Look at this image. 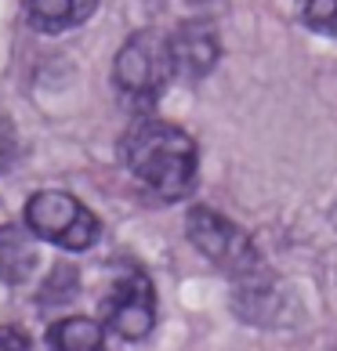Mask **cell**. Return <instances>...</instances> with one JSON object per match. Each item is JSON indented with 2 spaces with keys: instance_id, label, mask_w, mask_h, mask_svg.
Segmentation results:
<instances>
[{
  "instance_id": "1",
  "label": "cell",
  "mask_w": 337,
  "mask_h": 351,
  "mask_svg": "<svg viewBox=\"0 0 337 351\" xmlns=\"http://www.w3.org/2000/svg\"><path fill=\"white\" fill-rule=\"evenodd\" d=\"M120 163L141 189L174 203L185 199L196 185L200 152L181 127L167 120H138L120 138Z\"/></svg>"
},
{
  "instance_id": "9",
  "label": "cell",
  "mask_w": 337,
  "mask_h": 351,
  "mask_svg": "<svg viewBox=\"0 0 337 351\" xmlns=\"http://www.w3.org/2000/svg\"><path fill=\"white\" fill-rule=\"evenodd\" d=\"M51 351H106V326L87 315H66L47 330Z\"/></svg>"
},
{
  "instance_id": "3",
  "label": "cell",
  "mask_w": 337,
  "mask_h": 351,
  "mask_svg": "<svg viewBox=\"0 0 337 351\" xmlns=\"http://www.w3.org/2000/svg\"><path fill=\"white\" fill-rule=\"evenodd\" d=\"M185 236L207 261L214 268H222L225 276H232L236 282L254 279L265 271L254 239L236 225V221H229L225 214L211 210V206H192L185 214Z\"/></svg>"
},
{
  "instance_id": "5",
  "label": "cell",
  "mask_w": 337,
  "mask_h": 351,
  "mask_svg": "<svg viewBox=\"0 0 337 351\" xmlns=\"http://www.w3.org/2000/svg\"><path fill=\"white\" fill-rule=\"evenodd\" d=\"M102 319L124 341L131 344L146 341L152 326H156V290H152L149 276L135 271L127 279H116L109 297L102 301Z\"/></svg>"
},
{
  "instance_id": "4",
  "label": "cell",
  "mask_w": 337,
  "mask_h": 351,
  "mask_svg": "<svg viewBox=\"0 0 337 351\" xmlns=\"http://www.w3.org/2000/svg\"><path fill=\"white\" fill-rule=\"evenodd\" d=\"M25 228L62 250H91L102 236V221L76 196L58 189H44L25 203Z\"/></svg>"
},
{
  "instance_id": "8",
  "label": "cell",
  "mask_w": 337,
  "mask_h": 351,
  "mask_svg": "<svg viewBox=\"0 0 337 351\" xmlns=\"http://www.w3.org/2000/svg\"><path fill=\"white\" fill-rule=\"evenodd\" d=\"M98 11V0H30V25L40 33H66Z\"/></svg>"
},
{
  "instance_id": "14",
  "label": "cell",
  "mask_w": 337,
  "mask_h": 351,
  "mask_svg": "<svg viewBox=\"0 0 337 351\" xmlns=\"http://www.w3.org/2000/svg\"><path fill=\"white\" fill-rule=\"evenodd\" d=\"M192 8H200L203 11V19H214L218 11H225V0H189Z\"/></svg>"
},
{
  "instance_id": "10",
  "label": "cell",
  "mask_w": 337,
  "mask_h": 351,
  "mask_svg": "<svg viewBox=\"0 0 337 351\" xmlns=\"http://www.w3.org/2000/svg\"><path fill=\"white\" fill-rule=\"evenodd\" d=\"M76 282H80V271H76L73 265H55L51 268V276L47 282L40 286V304L44 308H62V304H69L73 297H76Z\"/></svg>"
},
{
  "instance_id": "6",
  "label": "cell",
  "mask_w": 337,
  "mask_h": 351,
  "mask_svg": "<svg viewBox=\"0 0 337 351\" xmlns=\"http://www.w3.org/2000/svg\"><path fill=\"white\" fill-rule=\"evenodd\" d=\"M171 58H174V76H185V80H200V76L211 73L222 58V40H218L214 22L211 19L181 22L178 33L171 36Z\"/></svg>"
},
{
  "instance_id": "13",
  "label": "cell",
  "mask_w": 337,
  "mask_h": 351,
  "mask_svg": "<svg viewBox=\"0 0 337 351\" xmlns=\"http://www.w3.org/2000/svg\"><path fill=\"white\" fill-rule=\"evenodd\" d=\"M33 341L30 333L19 330V326H0V351H30Z\"/></svg>"
},
{
  "instance_id": "11",
  "label": "cell",
  "mask_w": 337,
  "mask_h": 351,
  "mask_svg": "<svg viewBox=\"0 0 337 351\" xmlns=\"http://www.w3.org/2000/svg\"><path fill=\"white\" fill-rule=\"evenodd\" d=\"M301 19L308 29L337 36V0H301Z\"/></svg>"
},
{
  "instance_id": "12",
  "label": "cell",
  "mask_w": 337,
  "mask_h": 351,
  "mask_svg": "<svg viewBox=\"0 0 337 351\" xmlns=\"http://www.w3.org/2000/svg\"><path fill=\"white\" fill-rule=\"evenodd\" d=\"M19 160H22V141L15 131V120L8 112H0V174L15 171Z\"/></svg>"
},
{
  "instance_id": "7",
  "label": "cell",
  "mask_w": 337,
  "mask_h": 351,
  "mask_svg": "<svg viewBox=\"0 0 337 351\" xmlns=\"http://www.w3.org/2000/svg\"><path fill=\"white\" fill-rule=\"evenodd\" d=\"M36 271V243L30 228L0 225V279L11 286L30 282Z\"/></svg>"
},
{
  "instance_id": "2",
  "label": "cell",
  "mask_w": 337,
  "mask_h": 351,
  "mask_svg": "<svg viewBox=\"0 0 337 351\" xmlns=\"http://www.w3.org/2000/svg\"><path fill=\"white\" fill-rule=\"evenodd\" d=\"M174 80V58H171V36L160 29H138L124 40L113 62V84L131 101L138 112L152 109Z\"/></svg>"
}]
</instances>
